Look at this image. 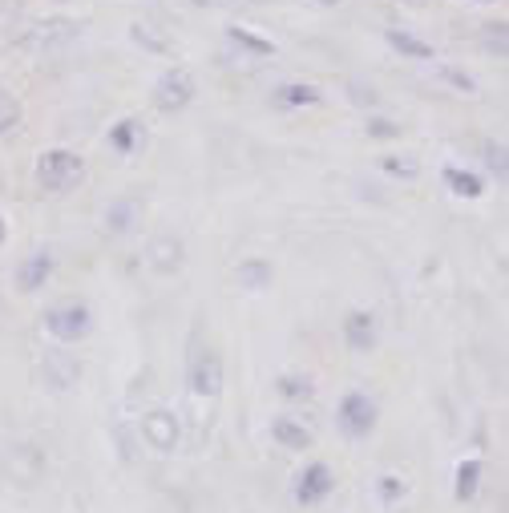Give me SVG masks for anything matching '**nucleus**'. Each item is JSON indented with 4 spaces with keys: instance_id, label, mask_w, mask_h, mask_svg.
I'll use <instances>...</instances> for the list:
<instances>
[{
    "instance_id": "22",
    "label": "nucleus",
    "mask_w": 509,
    "mask_h": 513,
    "mask_svg": "<svg viewBox=\"0 0 509 513\" xmlns=\"http://www.w3.org/2000/svg\"><path fill=\"white\" fill-rule=\"evenodd\" d=\"M384 170L401 174V178H417V162H409V158H384Z\"/></svg>"
},
{
    "instance_id": "2",
    "label": "nucleus",
    "mask_w": 509,
    "mask_h": 513,
    "mask_svg": "<svg viewBox=\"0 0 509 513\" xmlns=\"http://www.w3.org/2000/svg\"><path fill=\"white\" fill-rule=\"evenodd\" d=\"M90 324H93V316L85 303H57V308L45 311V332L61 344L85 340V336H90Z\"/></svg>"
},
{
    "instance_id": "17",
    "label": "nucleus",
    "mask_w": 509,
    "mask_h": 513,
    "mask_svg": "<svg viewBox=\"0 0 509 513\" xmlns=\"http://www.w3.org/2000/svg\"><path fill=\"white\" fill-rule=\"evenodd\" d=\"M231 41H235L239 49H247V53H255V57H271V53H275V45H271V41L255 37L251 29H231Z\"/></svg>"
},
{
    "instance_id": "11",
    "label": "nucleus",
    "mask_w": 509,
    "mask_h": 513,
    "mask_svg": "<svg viewBox=\"0 0 509 513\" xmlns=\"http://www.w3.org/2000/svg\"><path fill=\"white\" fill-rule=\"evenodd\" d=\"M481 493V461L477 457H469V461H461L457 465V485H453V498L461 501H473Z\"/></svg>"
},
{
    "instance_id": "3",
    "label": "nucleus",
    "mask_w": 509,
    "mask_h": 513,
    "mask_svg": "<svg viewBox=\"0 0 509 513\" xmlns=\"http://www.w3.org/2000/svg\"><path fill=\"white\" fill-rule=\"evenodd\" d=\"M191 98H194V77L186 73V69H166V73L158 77V85H154V106H158L162 114L186 109Z\"/></svg>"
},
{
    "instance_id": "18",
    "label": "nucleus",
    "mask_w": 509,
    "mask_h": 513,
    "mask_svg": "<svg viewBox=\"0 0 509 513\" xmlns=\"http://www.w3.org/2000/svg\"><path fill=\"white\" fill-rule=\"evenodd\" d=\"M404 493H409V485H404L396 473H388V477H381V481H376V498H381L384 506H396Z\"/></svg>"
},
{
    "instance_id": "24",
    "label": "nucleus",
    "mask_w": 509,
    "mask_h": 513,
    "mask_svg": "<svg viewBox=\"0 0 509 513\" xmlns=\"http://www.w3.org/2000/svg\"><path fill=\"white\" fill-rule=\"evenodd\" d=\"M441 73H445V81H453L457 85V90H465V93H473V90H477V85H473V77H465V73H457V69H441Z\"/></svg>"
},
{
    "instance_id": "4",
    "label": "nucleus",
    "mask_w": 509,
    "mask_h": 513,
    "mask_svg": "<svg viewBox=\"0 0 509 513\" xmlns=\"http://www.w3.org/2000/svg\"><path fill=\"white\" fill-rule=\"evenodd\" d=\"M335 421H340V429L348 432V437H368V432L376 429V404L368 393H348L340 400V408H335Z\"/></svg>"
},
{
    "instance_id": "26",
    "label": "nucleus",
    "mask_w": 509,
    "mask_h": 513,
    "mask_svg": "<svg viewBox=\"0 0 509 513\" xmlns=\"http://www.w3.org/2000/svg\"><path fill=\"white\" fill-rule=\"evenodd\" d=\"M0 227H5V223H0ZM0 234H5V231H0Z\"/></svg>"
},
{
    "instance_id": "8",
    "label": "nucleus",
    "mask_w": 509,
    "mask_h": 513,
    "mask_svg": "<svg viewBox=\"0 0 509 513\" xmlns=\"http://www.w3.org/2000/svg\"><path fill=\"white\" fill-rule=\"evenodd\" d=\"M271 441L279 449H291V453H304V449H312V429H307L304 421H296V416H275L271 421Z\"/></svg>"
},
{
    "instance_id": "16",
    "label": "nucleus",
    "mask_w": 509,
    "mask_h": 513,
    "mask_svg": "<svg viewBox=\"0 0 509 513\" xmlns=\"http://www.w3.org/2000/svg\"><path fill=\"white\" fill-rule=\"evenodd\" d=\"M137 138H142V121H137V118H122L114 129H109V146H114L118 154H129V150H134Z\"/></svg>"
},
{
    "instance_id": "14",
    "label": "nucleus",
    "mask_w": 509,
    "mask_h": 513,
    "mask_svg": "<svg viewBox=\"0 0 509 513\" xmlns=\"http://www.w3.org/2000/svg\"><path fill=\"white\" fill-rule=\"evenodd\" d=\"M275 101H279V106H287V109L316 106L319 90H316V85H304V81H287V85H279V90H275Z\"/></svg>"
},
{
    "instance_id": "21",
    "label": "nucleus",
    "mask_w": 509,
    "mask_h": 513,
    "mask_svg": "<svg viewBox=\"0 0 509 513\" xmlns=\"http://www.w3.org/2000/svg\"><path fill=\"white\" fill-rule=\"evenodd\" d=\"M368 138H401V126L388 118H372L368 121Z\"/></svg>"
},
{
    "instance_id": "1",
    "label": "nucleus",
    "mask_w": 509,
    "mask_h": 513,
    "mask_svg": "<svg viewBox=\"0 0 509 513\" xmlns=\"http://www.w3.org/2000/svg\"><path fill=\"white\" fill-rule=\"evenodd\" d=\"M81 170H85V162H81V154H73V150H45L37 158V182H41V190H49V195L69 190L77 178H81Z\"/></svg>"
},
{
    "instance_id": "20",
    "label": "nucleus",
    "mask_w": 509,
    "mask_h": 513,
    "mask_svg": "<svg viewBox=\"0 0 509 513\" xmlns=\"http://www.w3.org/2000/svg\"><path fill=\"white\" fill-rule=\"evenodd\" d=\"M16 118H21V106H16L8 93H0V134H5V129H13Z\"/></svg>"
},
{
    "instance_id": "10",
    "label": "nucleus",
    "mask_w": 509,
    "mask_h": 513,
    "mask_svg": "<svg viewBox=\"0 0 509 513\" xmlns=\"http://www.w3.org/2000/svg\"><path fill=\"white\" fill-rule=\"evenodd\" d=\"M344 344H348L352 352L376 347V319L368 316V311H352V316L344 319Z\"/></svg>"
},
{
    "instance_id": "13",
    "label": "nucleus",
    "mask_w": 509,
    "mask_h": 513,
    "mask_svg": "<svg viewBox=\"0 0 509 513\" xmlns=\"http://www.w3.org/2000/svg\"><path fill=\"white\" fill-rule=\"evenodd\" d=\"M384 37H388V45H392L396 53H404V57H417V61H429V57H433V45H429V41L412 37V33H404V29H388Z\"/></svg>"
},
{
    "instance_id": "25",
    "label": "nucleus",
    "mask_w": 509,
    "mask_h": 513,
    "mask_svg": "<svg viewBox=\"0 0 509 513\" xmlns=\"http://www.w3.org/2000/svg\"><path fill=\"white\" fill-rule=\"evenodd\" d=\"M319 5H335V0H319Z\"/></svg>"
},
{
    "instance_id": "9",
    "label": "nucleus",
    "mask_w": 509,
    "mask_h": 513,
    "mask_svg": "<svg viewBox=\"0 0 509 513\" xmlns=\"http://www.w3.org/2000/svg\"><path fill=\"white\" fill-rule=\"evenodd\" d=\"M49 275H53V255H49V251H33V255L16 267V287H21L24 295H33L49 283Z\"/></svg>"
},
{
    "instance_id": "15",
    "label": "nucleus",
    "mask_w": 509,
    "mask_h": 513,
    "mask_svg": "<svg viewBox=\"0 0 509 513\" xmlns=\"http://www.w3.org/2000/svg\"><path fill=\"white\" fill-rule=\"evenodd\" d=\"M235 280L247 287V291H263L267 283H271V263L267 259H243L235 271Z\"/></svg>"
},
{
    "instance_id": "6",
    "label": "nucleus",
    "mask_w": 509,
    "mask_h": 513,
    "mask_svg": "<svg viewBox=\"0 0 509 513\" xmlns=\"http://www.w3.org/2000/svg\"><path fill=\"white\" fill-rule=\"evenodd\" d=\"M332 489H335L332 469H327L324 461H312V465L299 473V481H296V501H299V506H319V501L332 498Z\"/></svg>"
},
{
    "instance_id": "23",
    "label": "nucleus",
    "mask_w": 509,
    "mask_h": 513,
    "mask_svg": "<svg viewBox=\"0 0 509 513\" xmlns=\"http://www.w3.org/2000/svg\"><path fill=\"white\" fill-rule=\"evenodd\" d=\"M129 211H134V203H118L114 211H109V227H114V231H126V227H129Z\"/></svg>"
},
{
    "instance_id": "12",
    "label": "nucleus",
    "mask_w": 509,
    "mask_h": 513,
    "mask_svg": "<svg viewBox=\"0 0 509 513\" xmlns=\"http://www.w3.org/2000/svg\"><path fill=\"white\" fill-rule=\"evenodd\" d=\"M445 186L453 190L457 198H481V195H485V182H481L473 170H461V166L445 170Z\"/></svg>"
},
{
    "instance_id": "5",
    "label": "nucleus",
    "mask_w": 509,
    "mask_h": 513,
    "mask_svg": "<svg viewBox=\"0 0 509 513\" xmlns=\"http://www.w3.org/2000/svg\"><path fill=\"white\" fill-rule=\"evenodd\" d=\"M191 393L206 396V400H214L222 393V360H219L214 347L194 352V360H191Z\"/></svg>"
},
{
    "instance_id": "27",
    "label": "nucleus",
    "mask_w": 509,
    "mask_h": 513,
    "mask_svg": "<svg viewBox=\"0 0 509 513\" xmlns=\"http://www.w3.org/2000/svg\"><path fill=\"white\" fill-rule=\"evenodd\" d=\"M417 5H420V0H417Z\"/></svg>"
},
{
    "instance_id": "7",
    "label": "nucleus",
    "mask_w": 509,
    "mask_h": 513,
    "mask_svg": "<svg viewBox=\"0 0 509 513\" xmlns=\"http://www.w3.org/2000/svg\"><path fill=\"white\" fill-rule=\"evenodd\" d=\"M142 437L150 441V449H158V453H174V445H178V416L166 413V408L146 413L142 416Z\"/></svg>"
},
{
    "instance_id": "19",
    "label": "nucleus",
    "mask_w": 509,
    "mask_h": 513,
    "mask_svg": "<svg viewBox=\"0 0 509 513\" xmlns=\"http://www.w3.org/2000/svg\"><path fill=\"white\" fill-rule=\"evenodd\" d=\"M279 393L287 400H307L312 396V380L307 376H279Z\"/></svg>"
}]
</instances>
